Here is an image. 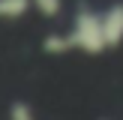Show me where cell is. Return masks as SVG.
<instances>
[{"mask_svg": "<svg viewBox=\"0 0 123 120\" xmlns=\"http://www.w3.org/2000/svg\"><path fill=\"white\" fill-rule=\"evenodd\" d=\"M69 36H72L75 51H84V54H102V51H108L102 12L90 9L87 3H78L75 18H72V30H69Z\"/></svg>", "mask_w": 123, "mask_h": 120, "instance_id": "obj_1", "label": "cell"}, {"mask_svg": "<svg viewBox=\"0 0 123 120\" xmlns=\"http://www.w3.org/2000/svg\"><path fill=\"white\" fill-rule=\"evenodd\" d=\"M102 24H105V42H108V48L123 45V0L111 3L105 12H102Z\"/></svg>", "mask_w": 123, "mask_h": 120, "instance_id": "obj_2", "label": "cell"}, {"mask_svg": "<svg viewBox=\"0 0 123 120\" xmlns=\"http://www.w3.org/2000/svg\"><path fill=\"white\" fill-rule=\"evenodd\" d=\"M42 51L51 54V57H60V54L75 51V45H72V36L69 33H48L45 39H42Z\"/></svg>", "mask_w": 123, "mask_h": 120, "instance_id": "obj_3", "label": "cell"}, {"mask_svg": "<svg viewBox=\"0 0 123 120\" xmlns=\"http://www.w3.org/2000/svg\"><path fill=\"white\" fill-rule=\"evenodd\" d=\"M33 9V0H0V21H21Z\"/></svg>", "mask_w": 123, "mask_h": 120, "instance_id": "obj_4", "label": "cell"}, {"mask_svg": "<svg viewBox=\"0 0 123 120\" xmlns=\"http://www.w3.org/2000/svg\"><path fill=\"white\" fill-rule=\"evenodd\" d=\"M6 120H36V108L27 99H12L9 111H6Z\"/></svg>", "mask_w": 123, "mask_h": 120, "instance_id": "obj_5", "label": "cell"}, {"mask_svg": "<svg viewBox=\"0 0 123 120\" xmlns=\"http://www.w3.org/2000/svg\"><path fill=\"white\" fill-rule=\"evenodd\" d=\"M33 9L39 12L42 18L54 21V18H60V15H63V0H33Z\"/></svg>", "mask_w": 123, "mask_h": 120, "instance_id": "obj_6", "label": "cell"}, {"mask_svg": "<svg viewBox=\"0 0 123 120\" xmlns=\"http://www.w3.org/2000/svg\"><path fill=\"white\" fill-rule=\"evenodd\" d=\"M96 120H111V117H96Z\"/></svg>", "mask_w": 123, "mask_h": 120, "instance_id": "obj_7", "label": "cell"}]
</instances>
